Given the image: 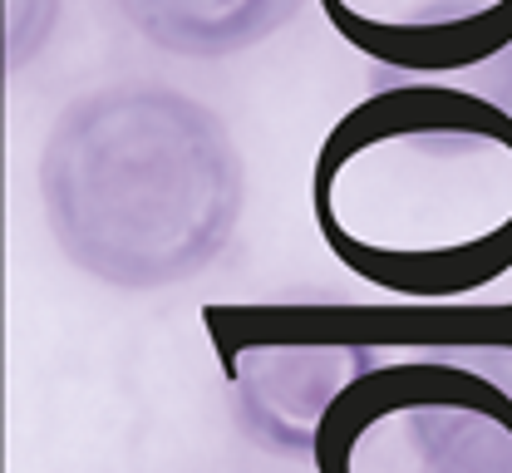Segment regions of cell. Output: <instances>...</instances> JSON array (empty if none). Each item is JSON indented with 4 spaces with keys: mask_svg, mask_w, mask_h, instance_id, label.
I'll list each match as a JSON object with an SVG mask.
<instances>
[{
    "mask_svg": "<svg viewBox=\"0 0 512 473\" xmlns=\"http://www.w3.org/2000/svg\"><path fill=\"white\" fill-rule=\"evenodd\" d=\"M325 252L404 301H468L512 271V109L448 84H375L320 138Z\"/></svg>",
    "mask_w": 512,
    "mask_h": 473,
    "instance_id": "1",
    "label": "cell"
},
{
    "mask_svg": "<svg viewBox=\"0 0 512 473\" xmlns=\"http://www.w3.org/2000/svg\"><path fill=\"white\" fill-rule=\"evenodd\" d=\"M247 168L217 109L128 79L64 104L40 148V207L69 267L114 291H163L232 242Z\"/></svg>",
    "mask_w": 512,
    "mask_h": 473,
    "instance_id": "2",
    "label": "cell"
},
{
    "mask_svg": "<svg viewBox=\"0 0 512 473\" xmlns=\"http://www.w3.org/2000/svg\"><path fill=\"white\" fill-rule=\"evenodd\" d=\"M316 473H512V296L380 306L370 365L325 414Z\"/></svg>",
    "mask_w": 512,
    "mask_h": 473,
    "instance_id": "3",
    "label": "cell"
},
{
    "mask_svg": "<svg viewBox=\"0 0 512 473\" xmlns=\"http://www.w3.org/2000/svg\"><path fill=\"white\" fill-rule=\"evenodd\" d=\"M202 321L242 434L281 459H311L325 414L380 336V306L320 296L207 306Z\"/></svg>",
    "mask_w": 512,
    "mask_h": 473,
    "instance_id": "4",
    "label": "cell"
},
{
    "mask_svg": "<svg viewBox=\"0 0 512 473\" xmlns=\"http://www.w3.org/2000/svg\"><path fill=\"white\" fill-rule=\"evenodd\" d=\"M380 84H448L512 109V0H316Z\"/></svg>",
    "mask_w": 512,
    "mask_h": 473,
    "instance_id": "5",
    "label": "cell"
},
{
    "mask_svg": "<svg viewBox=\"0 0 512 473\" xmlns=\"http://www.w3.org/2000/svg\"><path fill=\"white\" fill-rule=\"evenodd\" d=\"M128 30L178 60H227L271 40L301 0H114Z\"/></svg>",
    "mask_w": 512,
    "mask_h": 473,
    "instance_id": "6",
    "label": "cell"
},
{
    "mask_svg": "<svg viewBox=\"0 0 512 473\" xmlns=\"http://www.w3.org/2000/svg\"><path fill=\"white\" fill-rule=\"evenodd\" d=\"M60 20V0H5V69L30 65Z\"/></svg>",
    "mask_w": 512,
    "mask_h": 473,
    "instance_id": "7",
    "label": "cell"
}]
</instances>
